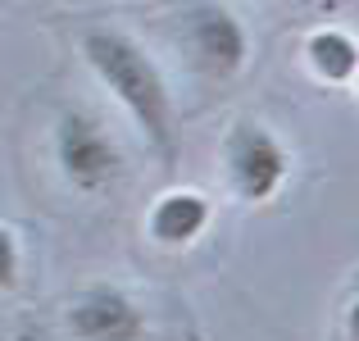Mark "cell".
I'll return each instance as SVG.
<instances>
[{
	"instance_id": "1",
	"label": "cell",
	"mask_w": 359,
	"mask_h": 341,
	"mask_svg": "<svg viewBox=\"0 0 359 341\" xmlns=\"http://www.w3.org/2000/svg\"><path fill=\"white\" fill-rule=\"evenodd\" d=\"M82 55L100 73V82L118 96V105L137 119V128L159 150V159H173L177 155V123H173V100H168L164 73L155 69V60L132 36L114 32V27H91L82 36Z\"/></svg>"
},
{
	"instance_id": "5",
	"label": "cell",
	"mask_w": 359,
	"mask_h": 341,
	"mask_svg": "<svg viewBox=\"0 0 359 341\" xmlns=\"http://www.w3.org/2000/svg\"><path fill=\"white\" fill-rule=\"evenodd\" d=\"M141 328V309L118 287H87L69 305V333L78 341H137Z\"/></svg>"
},
{
	"instance_id": "3",
	"label": "cell",
	"mask_w": 359,
	"mask_h": 341,
	"mask_svg": "<svg viewBox=\"0 0 359 341\" xmlns=\"http://www.w3.org/2000/svg\"><path fill=\"white\" fill-rule=\"evenodd\" d=\"M228 182L241 201L259 205L282 187V178L291 173V155L269 128L259 123H237L228 137Z\"/></svg>"
},
{
	"instance_id": "2",
	"label": "cell",
	"mask_w": 359,
	"mask_h": 341,
	"mask_svg": "<svg viewBox=\"0 0 359 341\" xmlns=\"http://www.w3.org/2000/svg\"><path fill=\"white\" fill-rule=\"evenodd\" d=\"M55 159H60L64 178L78 192H105L118 182L123 155L109 137V128L100 119H91L87 109H64L60 128H55Z\"/></svg>"
},
{
	"instance_id": "8",
	"label": "cell",
	"mask_w": 359,
	"mask_h": 341,
	"mask_svg": "<svg viewBox=\"0 0 359 341\" xmlns=\"http://www.w3.org/2000/svg\"><path fill=\"white\" fill-rule=\"evenodd\" d=\"M18 273V246H14V227H0V287H14Z\"/></svg>"
},
{
	"instance_id": "9",
	"label": "cell",
	"mask_w": 359,
	"mask_h": 341,
	"mask_svg": "<svg viewBox=\"0 0 359 341\" xmlns=\"http://www.w3.org/2000/svg\"><path fill=\"white\" fill-rule=\"evenodd\" d=\"M351 337L359 341V300H355V309H351Z\"/></svg>"
},
{
	"instance_id": "4",
	"label": "cell",
	"mask_w": 359,
	"mask_h": 341,
	"mask_svg": "<svg viewBox=\"0 0 359 341\" xmlns=\"http://www.w3.org/2000/svg\"><path fill=\"white\" fill-rule=\"evenodd\" d=\"M187 55L205 78H237L245 64V27L237 14H228L223 5H196L182 18Z\"/></svg>"
},
{
	"instance_id": "7",
	"label": "cell",
	"mask_w": 359,
	"mask_h": 341,
	"mask_svg": "<svg viewBox=\"0 0 359 341\" xmlns=\"http://www.w3.org/2000/svg\"><path fill=\"white\" fill-rule=\"evenodd\" d=\"M305 60L323 82H351L359 73V41L337 27H323L305 41Z\"/></svg>"
},
{
	"instance_id": "6",
	"label": "cell",
	"mask_w": 359,
	"mask_h": 341,
	"mask_svg": "<svg viewBox=\"0 0 359 341\" xmlns=\"http://www.w3.org/2000/svg\"><path fill=\"white\" fill-rule=\"evenodd\" d=\"M210 227V201L201 192H168L150 210V236L159 246H187Z\"/></svg>"
}]
</instances>
